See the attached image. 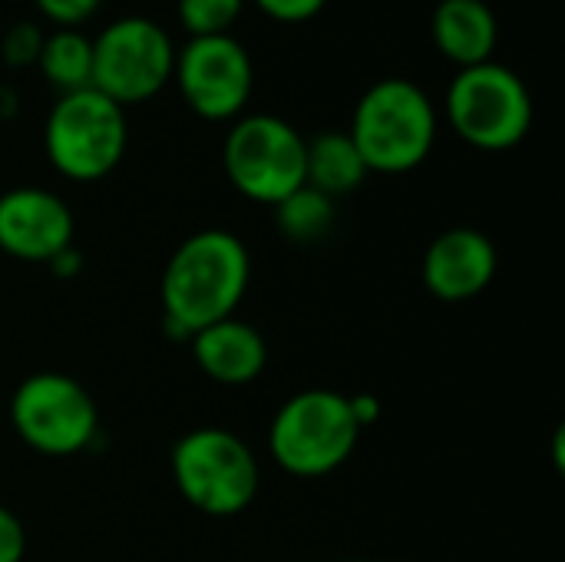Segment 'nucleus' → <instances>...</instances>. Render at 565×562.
Wrapping results in <instances>:
<instances>
[{"mask_svg": "<svg viewBox=\"0 0 565 562\" xmlns=\"http://www.w3.org/2000/svg\"><path fill=\"white\" fill-rule=\"evenodd\" d=\"M348 401H351V414H354V421H358L361 431L371 427V424L381 417V401H377V397H371V394H354V397H348Z\"/></svg>", "mask_w": 565, "mask_h": 562, "instance_id": "nucleus-23", "label": "nucleus"}, {"mask_svg": "<svg viewBox=\"0 0 565 562\" xmlns=\"http://www.w3.org/2000/svg\"><path fill=\"white\" fill-rule=\"evenodd\" d=\"M361 427L351 401L338 391L311 388L288 397L268 427V450L291 477H328L351 460Z\"/></svg>", "mask_w": 565, "mask_h": 562, "instance_id": "nucleus-3", "label": "nucleus"}, {"mask_svg": "<svg viewBox=\"0 0 565 562\" xmlns=\"http://www.w3.org/2000/svg\"><path fill=\"white\" fill-rule=\"evenodd\" d=\"M40 17L53 23V30H79L99 7L103 0H33Z\"/></svg>", "mask_w": 565, "mask_h": 562, "instance_id": "nucleus-20", "label": "nucleus"}, {"mask_svg": "<svg viewBox=\"0 0 565 562\" xmlns=\"http://www.w3.org/2000/svg\"><path fill=\"white\" fill-rule=\"evenodd\" d=\"M252 282V255L245 242L225 229L189 235L162 272L166 335L192 338L195 331L225 321L242 305Z\"/></svg>", "mask_w": 565, "mask_h": 562, "instance_id": "nucleus-1", "label": "nucleus"}, {"mask_svg": "<svg viewBox=\"0 0 565 562\" xmlns=\"http://www.w3.org/2000/svg\"><path fill=\"white\" fill-rule=\"evenodd\" d=\"M444 113L467 146L507 152L520 146L533 126V96L516 70L490 60L457 70L447 86Z\"/></svg>", "mask_w": 565, "mask_h": 562, "instance_id": "nucleus-6", "label": "nucleus"}, {"mask_svg": "<svg viewBox=\"0 0 565 562\" xmlns=\"http://www.w3.org/2000/svg\"><path fill=\"white\" fill-rule=\"evenodd\" d=\"M189 344H192V358L202 368V374L225 388L252 384L268 364L265 338L248 321H238L235 315L195 331L189 338Z\"/></svg>", "mask_w": 565, "mask_h": 562, "instance_id": "nucleus-13", "label": "nucleus"}, {"mask_svg": "<svg viewBox=\"0 0 565 562\" xmlns=\"http://www.w3.org/2000/svg\"><path fill=\"white\" fill-rule=\"evenodd\" d=\"M172 70L175 43L152 17H116L93 36L89 86L122 109L159 96L172 83Z\"/></svg>", "mask_w": 565, "mask_h": 562, "instance_id": "nucleus-7", "label": "nucleus"}, {"mask_svg": "<svg viewBox=\"0 0 565 562\" xmlns=\"http://www.w3.org/2000/svg\"><path fill=\"white\" fill-rule=\"evenodd\" d=\"M430 36L454 66L490 63L500 43V20L487 0H440L430 17Z\"/></svg>", "mask_w": 565, "mask_h": 562, "instance_id": "nucleus-14", "label": "nucleus"}, {"mask_svg": "<svg viewBox=\"0 0 565 562\" xmlns=\"http://www.w3.org/2000/svg\"><path fill=\"white\" fill-rule=\"evenodd\" d=\"M252 3L275 23H308L328 7V0H252Z\"/></svg>", "mask_w": 565, "mask_h": 562, "instance_id": "nucleus-21", "label": "nucleus"}, {"mask_svg": "<svg viewBox=\"0 0 565 562\" xmlns=\"http://www.w3.org/2000/svg\"><path fill=\"white\" fill-rule=\"evenodd\" d=\"M275 222L288 242L298 245L321 242L334 225V199H328L311 185H301L275 205Z\"/></svg>", "mask_w": 565, "mask_h": 562, "instance_id": "nucleus-17", "label": "nucleus"}, {"mask_svg": "<svg viewBox=\"0 0 565 562\" xmlns=\"http://www.w3.org/2000/svg\"><path fill=\"white\" fill-rule=\"evenodd\" d=\"M500 268L497 245L477 229H447L424 252V288L440 301H470L483 295Z\"/></svg>", "mask_w": 565, "mask_h": 562, "instance_id": "nucleus-12", "label": "nucleus"}, {"mask_svg": "<svg viewBox=\"0 0 565 562\" xmlns=\"http://www.w3.org/2000/svg\"><path fill=\"white\" fill-rule=\"evenodd\" d=\"M43 26L33 20H20L13 26H7V33L0 36V60L10 70H30L40 60L43 50Z\"/></svg>", "mask_w": 565, "mask_h": 562, "instance_id": "nucleus-19", "label": "nucleus"}, {"mask_svg": "<svg viewBox=\"0 0 565 562\" xmlns=\"http://www.w3.org/2000/svg\"><path fill=\"white\" fill-rule=\"evenodd\" d=\"M374 562H381V560H374Z\"/></svg>", "mask_w": 565, "mask_h": 562, "instance_id": "nucleus-26", "label": "nucleus"}, {"mask_svg": "<svg viewBox=\"0 0 565 562\" xmlns=\"http://www.w3.org/2000/svg\"><path fill=\"white\" fill-rule=\"evenodd\" d=\"M437 129L440 119L427 89L414 79L387 76L358 99L348 136L367 172L401 176L434 152Z\"/></svg>", "mask_w": 565, "mask_h": 562, "instance_id": "nucleus-2", "label": "nucleus"}, {"mask_svg": "<svg viewBox=\"0 0 565 562\" xmlns=\"http://www.w3.org/2000/svg\"><path fill=\"white\" fill-rule=\"evenodd\" d=\"M248 0H179L175 13L189 36H222L228 33Z\"/></svg>", "mask_w": 565, "mask_h": 562, "instance_id": "nucleus-18", "label": "nucleus"}, {"mask_svg": "<svg viewBox=\"0 0 565 562\" xmlns=\"http://www.w3.org/2000/svg\"><path fill=\"white\" fill-rule=\"evenodd\" d=\"M305 136L281 116H238L222 146L228 182L258 205H278L305 185Z\"/></svg>", "mask_w": 565, "mask_h": 562, "instance_id": "nucleus-8", "label": "nucleus"}, {"mask_svg": "<svg viewBox=\"0 0 565 562\" xmlns=\"http://www.w3.org/2000/svg\"><path fill=\"white\" fill-rule=\"evenodd\" d=\"M10 424L30 450L43 457H73L96 441L99 411L79 381L60 371H40L17 384Z\"/></svg>", "mask_w": 565, "mask_h": 562, "instance_id": "nucleus-9", "label": "nucleus"}, {"mask_svg": "<svg viewBox=\"0 0 565 562\" xmlns=\"http://www.w3.org/2000/svg\"><path fill=\"white\" fill-rule=\"evenodd\" d=\"M79 268H83V255L70 245L66 252H60L53 262H50V272L56 275V278H73V275H79Z\"/></svg>", "mask_w": 565, "mask_h": 562, "instance_id": "nucleus-24", "label": "nucleus"}, {"mask_svg": "<svg viewBox=\"0 0 565 562\" xmlns=\"http://www.w3.org/2000/svg\"><path fill=\"white\" fill-rule=\"evenodd\" d=\"M36 70L60 96L86 89L93 76V36L83 30H50L43 36Z\"/></svg>", "mask_w": 565, "mask_h": 562, "instance_id": "nucleus-16", "label": "nucleus"}, {"mask_svg": "<svg viewBox=\"0 0 565 562\" xmlns=\"http://www.w3.org/2000/svg\"><path fill=\"white\" fill-rule=\"evenodd\" d=\"M172 83L195 116L209 123H228L245 116L255 89V63L245 43H238L232 33L189 36V43L175 50Z\"/></svg>", "mask_w": 565, "mask_h": 562, "instance_id": "nucleus-10", "label": "nucleus"}, {"mask_svg": "<svg viewBox=\"0 0 565 562\" xmlns=\"http://www.w3.org/2000/svg\"><path fill=\"white\" fill-rule=\"evenodd\" d=\"M17 113V89L0 86V119H10Z\"/></svg>", "mask_w": 565, "mask_h": 562, "instance_id": "nucleus-25", "label": "nucleus"}, {"mask_svg": "<svg viewBox=\"0 0 565 562\" xmlns=\"http://www.w3.org/2000/svg\"><path fill=\"white\" fill-rule=\"evenodd\" d=\"M126 109L99 89L86 86L56 96L43 126L50 166L70 182H99L126 156Z\"/></svg>", "mask_w": 565, "mask_h": 562, "instance_id": "nucleus-4", "label": "nucleus"}, {"mask_svg": "<svg viewBox=\"0 0 565 562\" xmlns=\"http://www.w3.org/2000/svg\"><path fill=\"white\" fill-rule=\"evenodd\" d=\"M172 480L189 507L209 517H238L258 497V460L225 427H195L172 447Z\"/></svg>", "mask_w": 565, "mask_h": 562, "instance_id": "nucleus-5", "label": "nucleus"}, {"mask_svg": "<svg viewBox=\"0 0 565 562\" xmlns=\"http://www.w3.org/2000/svg\"><path fill=\"white\" fill-rule=\"evenodd\" d=\"M367 179V166L348 132H318L305 142V185L328 199L354 192Z\"/></svg>", "mask_w": 565, "mask_h": 562, "instance_id": "nucleus-15", "label": "nucleus"}, {"mask_svg": "<svg viewBox=\"0 0 565 562\" xmlns=\"http://www.w3.org/2000/svg\"><path fill=\"white\" fill-rule=\"evenodd\" d=\"M26 553V533L17 513L0 507V562H23Z\"/></svg>", "mask_w": 565, "mask_h": 562, "instance_id": "nucleus-22", "label": "nucleus"}, {"mask_svg": "<svg viewBox=\"0 0 565 562\" xmlns=\"http://www.w3.org/2000/svg\"><path fill=\"white\" fill-rule=\"evenodd\" d=\"M73 212L70 205L36 185H17L0 195V252L17 262L50 265L60 252L73 245Z\"/></svg>", "mask_w": 565, "mask_h": 562, "instance_id": "nucleus-11", "label": "nucleus"}]
</instances>
